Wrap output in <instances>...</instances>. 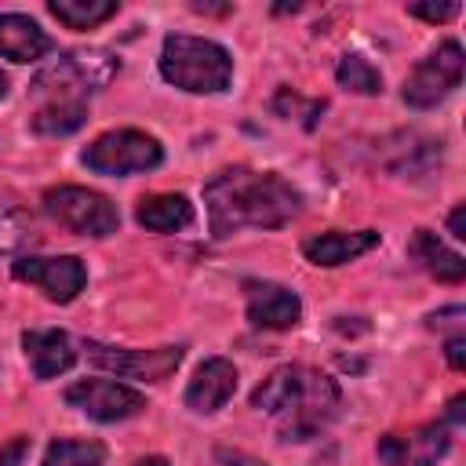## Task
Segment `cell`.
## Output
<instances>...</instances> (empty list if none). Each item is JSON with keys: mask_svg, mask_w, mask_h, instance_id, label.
Instances as JSON below:
<instances>
[{"mask_svg": "<svg viewBox=\"0 0 466 466\" xmlns=\"http://www.w3.org/2000/svg\"><path fill=\"white\" fill-rule=\"evenodd\" d=\"M211 237L226 240L240 229H280L302 211V193L277 171L226 167L204 182Z\"/></svg>", "mask_w": 466, "mask_h": 466, "instance_id": "1", "label": "cell"}, {"mask_svg": "<svg viewBox=\"0 0 466 466\" xmlns=\"http://www.w3.org/2000/svg\"><path fill=\"white\" fill-rule=\"evenodd\" d=\"M342 404V390L331 375L306 364H280L251 390V408L277 419L280 441L317 437Z\"/></svg>", "mask_w": 466, "mask_h": 466, "instance_id": "2", "label": "cell"}, {"mask_svg": "<svg viewBox=\"0 0 466 466\" xmlns=\"http://www.w3.org/2000/svg\"><path fill=\"white\" fill-rule=\"evenodd\" d=\"M160 76L189 95H218L233 80V55L218 40L167 33L160 47Z\"/></svg>", "mask_w": 466, "mask_h": 466, "instance_id": "3", "label": "cell"}, {"mask_svg": "<svg viewBox=\"0 0 466 466\" xmlns=\"http://www.w3.org/2000/svg\"><path fill=\"white\" fill-rule=\"evenodd\" d=\"M120 62L102 51V47H76L58 55L55 62H47L33 84L29 95L44 106V102H87V95L102 91L113 76H116Z\"/></svg>", "mask_w": 466, "mask_h": 466, "instance_id": "4", "label": "cell"}, {"mask_svg": "<svg viewBox=\"0 0 466 466\" xmlns=\"http://www.w3.org/2000/svg\"><path fill=\"white\" fill-rule=\"evenodd\" d=\"M80 164L95 175H106V178H127V175H142V171L160 167L164 146L138 127H116V131L98 135L80 153Z\"/></svg>", "mask_w": 466, "mask_h": 466, "instance_id": "5", "label": "cell"}, {"mask_svg": "<svg viewBox=\"0 0 466 466\" xmlns=\"http://www.w3.org/2000/svg\"><path fill=\"white\" fill-rule=\"evenodd\" d=\"M44 211L47 218H55L58 226H66L69 233L80 237H113L120 229V211L116 204L87 186H51L44 193Z\"/></svg>", "mask_w": 466, "mask_h": 466, "instance_id": "6", "label": "cell"}, {"mask_svg": "<svg viewBox=\"0 0 466 466\" xmlns=\"http://www.w3.org/2000/svg\"><path fill=\"white\" fill-rule=\"evenodd\" d=\"M462 84V44L459 40H444L437 51H430L411 76L400 87L404 106L411 109H433L441 106L455 87Z\"/></svg>", "mask_w": 466, "mask_h": 466, "instance_id": "7", "label": "cell"}, {"mask_svg": "<svg viewBox=\"0 0 466 466\" xmlns=\"http://www.w3.org/2000/svg\"><path fill=\"white\" fill-rule=\"evenodd\" d=\"M11 277L40 288L51 302H73L87 284V266L76 255H18L11 262Z\"/></svg>", "mask_w": 466, "mask_h": 466, "instance_id": "8", "label": "cell"}, {"mask_svg": "<svg viewBox=\"0 0 466 466\" xmlns=\"http://www.w3.org/2000/svg\"><path fill=\"white\" fill-rule=\"evenodd\" d=\"M87 357L120 375V379H135V382H164L167 375L178 371L186 350L182 346H157V350H120V346H102V342H87L84 346Z\"/></svg>", "mask_w": 466, "mask_h": 466, "instance_id": "9", "label": "cell"}, {"mask_svg": "<svg viewBox=\"0 0 466 466\" xmlns=\"http://www.w3.org/2000/svg\"><path fill=\"white\" fill-rule=\"evenodd\" d=\"M66 404L95 422H124L146 408V397L116 379H80L66 390Z\"/></svg>", "mask_w": 466, "mask_h": 466, "instance_id": "10", "label": "cell"}, {"mask_svg": "<svg viewBox=\"0 0 466 466\" xmlns=\"http://www.w3.org/2000/svg\"><path fill=\"white\" fill-rule=\"evenodd\" d=\"M448 448H451V433L444 422L415 426L408 433H386L375 444L386 466H437V459H444Z\"/></svg>", "mask_w": 466, "mask_h": 466, "instance_id": "11", "label": "cell"}, {"mask_svg": "<svg viewBox=\"0 0 466 466\" xmlns=\"http://www.w3.org/2000/svg\"><path fill=\"white\" fill-rule=\"evenodd\" d=\"M244 302L251 328L288 331L302 320V299L277 280H244Z\"/></svg>", "mask_w": 466, "mask_h": 466, "instance_id": "12", "label": "cell"}, {"mask_svg": "<svg viewBox=\"0 0 466 466\" xmlns=\"http://www.w3.org/2000/svg\"><path fill=\"white\" fill-rule=\"evenodd\" d=\"M379 233L375 229H328V233H313L302 240V255L313 266H346L360 255H368L371 248H379Z\"/></svg>", "mask_w": 466, "mask_h": 466, "instance_id": "13", "label": "cell"}, {"mask_svg": "<svg viewBox=\"0 0 466 466\" xmlns=\"http://www.w3.org/2000/svg\"><path fill=\"white\" fill-rule=\"evenodd\" d=\"M22 350H25L29 364H33V375L40 382L66 375L76 364V346L58 328H29V331H22Z\"/></svg>", "mask_w": 466, "mask_h": 466, "instance_id": "14", "label": "cell"}, {"mask_svg": "<svg viewBox=\"0 0 466 466\" xmlns=\"http://www.w3.org/2000/svg\"><path fill=\"white\" fill-rule=\"evenodd\" d=\"M233 393H237V368L226 357H208L186 386V404L197 415H211V411L226 408Z\"/></svg>", "mask_w": 466, "mask_h": 466, "instance_id": "15", "label": "cell"}, {"mask_svg": "<svg viewBox=\"0 0 466 466\" xmlns=\"http://www.w3.org/2000/svg\"><path fill=\"white\" fill-rule=\"evenodd\" d=\"M51 47H55V40L29 15H18V11L0 15V58L25 66V62H40Z\"/></svg>", "mask_w": 466, "mask_h": 466, "instance_id": "16", "label": "cell"}, {"mask_svg": "<svg viewBox=\"0 0 466 466\" xmlns=\"http://www.w3.org/2000/svg\"><path fill=\"white\" fill-rule=\"evenodd\" d=\"M135 222L149 233H178L193 222V200L186 193H153L135 208Z\"/></svg>", "mask_w": 466, "mask_h": 466, "instance_id": "17", "label": "cell"}, {"mask_svg": "<svg viewBox=\"0 0 466 466\" xmlns=\"http://www.w3.org/2000/svg\"><path fill=\"white\" fill-rule=\"evenodd\" d=\"M411 255L422 262V269L430 277H437L441 284H462L466 280V258L459 251H451L433 229H415L411 237Z\"/></svg>", "mask_w": 466, "mask_h": 466, "instance_id": "18", "label": "cell"}, {"mask_svg": "<svg viewBox=\"0 0 466 466\" xmlns=\"http://www.w3.org/2000/svg\"><path fill=\"white\" fill-rule=\"evenodd\" d=\"M84 124H87V102H44L29 116V127L36 135H47V138L73 135Z\"/></svg>", "mask_w": 466, "mask_h": 466, "instance_id": "19", "label": "cell"}, {"mask_svg": "<svg viewBox=\"0 0 466 466\" xmlns=\"http://www.w3.org/2000/svg\"><path fill=\"white\" fill-rule=\"evenodd\" d=\"M47 11L66 25V29H95L106 18L120 11L116 0H51Z\"/></svg>", "mask_w": 466, "mask_h": 466, "instance_id": "20", "label": "cell"}, {"mask_svg": "<svg viewBox=\"0 0 466 466\" xmlns=\"http://www.w3.org/2000/svg\"><path fill=\"white\" fill-rule=\"evenodd\" d=\"M40 240L29 211H22L11 200H0V255H18Z\"/></svg>", "mask_w": 466, "mask_h": 466, "instance_id": "21", "label": "cell"}, {"mask_svg": "<svg viewBox=\"0 0 466 466\" xmlns=\"http://www.w3.org/2000/svg\"><path fill=\"white\" fill-rule=\"evenodd\" d=\"M40 466H106V444L76 441V437H58V441L47 444Z\"/></svg>", "mask_w": 466, "mask_h": 466, "instance_id": "22", "label": "cell"}, {"mask_svg": "<svg viewBox=\"0 0 466 466\" xmlns=\"http://www.w3.org/2000/svg\"><path fill=\"white\" fill-rule=\"evenodd\" d=\"M335 80L339 87L353 91V95H379L382 91V73L379 66H371L364 55H342L339 66H335Z\"/></svg>", "mask_w": 466, "mask_h": 466, "instance_id": "23", "label": "cell"}, {"mask_svg": "<svg viewBox=\"0 0 466 466\" xmlns=\"http://www.w3.org/2000/svg\"><path fill=\"white\" fill-rule=\"evenodd\" d=\"M273 109H277L280 116H288V120H291V116H302V127H317V116L324 113V98H320V102H317V98L306 102V98H299L291 87H280L277 98H273Z\"/></svg>", "mask_w": 466, "mask_h": 466, "instance_id": "24", "label": "cell"}, {"mask_svg": "<svg viewBox=\"0 0 466 466\" xmlns=\"http://www.w3.org/2000/svg\"><path fill=\"white\" fill-rule=\"evenodd\" d=\"M408 15L426 18V22H451L459 15V4H408Z\"/></svg>", "mask_w": 466, "mask_h": 466, "instance_id": "25", "label": "cell"}, {"mask_svg": "<svg viewBox=\"0 0 466 466\" xmlns=\"http://www.w3.org/2000/svg\"><path fill=\"white\" fill-rule=\"evenodd\" d=\"M29 448H33L29 437H11V441H4V444H0V466H22L25 455H29Z\"/></svg>", "mask_w": 466, "mask_h": 466, "instance_id": "26", "label": "cell"}, {"mask_svg": "<svg viewBox=\"0 0 466 466\" xmlns=\"http://www.w3.org/2000/svg\"><path fill=\"white\" fill-rule=\"evenodd\" d=\"M444 357L455 371H466V335H451L448 346H444Z\"/></svg>", "mask_w": 466, "mask_h": 466, "instance_id": "27", "label": "cell"}, {"mask_svg": "<svg viewBox=\"0 0 466 466\" xmlns=\"http://www.w3.org/2000/svg\"><path fill=\"white\" fill-rule=\"evenodd\" d=\"M441 422H444L448 430H451V426H462V422H466V397H462V393L448 400V411H444V419H441Z\"/></svg>", "mask_w": 466, "mask_h": 466, "instance_id": "28", "label": "cell"}, {"mask_svg": "<svg viewBox=\"0 0 466 466\" xmlns=\"http://www.w3.org/2000/svg\"><path fill=\"white\" fill-rule=\"evenodd\" d=\"M448 229L455 240H466V204H455L451 215H448Z\"/></svg>", "mask_w": 466, "mask_h": 466, "instance_id": "29", "label": "cell"}, {"mask_svg": "<svg viewBox=\"0 0 466 466\" xmlns=\"http://www.w3.org/2000/svg\"><path fill=\"white\" fill-rule=\"evenodd\" d=\"M451 317H462V306H448V309H441V313H430V328H441V324H448Z\"/></svg>", "mask_w": 466, "mask_h": 466, "instance_id": "30", "label": "cell"}, {"mask_svg": "<svg viewBox=\"0 0 466 466\" xmlns=\"http://www.w3.org/2000/svg\"><path fill=\"white\" fill-rule=\"evenodd\" d=\"M135 466H171V462H167L164 455H146V459H138Z\"/></svg>", "mask_w": 466, "mask_h": 466, "instance_id": "31", "label": "cell"}, {"mask_svg": "<svg viewBox=\"0 0 466 466\" xmlns=\"http://www.w3.org/2000/svg\"><path fill=\"white\" fill-rule=\"evenodd\" d=\"M7 87H11V80H7V73L0 69V98H7Z\"/></svg>", "mask_w": 466, "mask_h": 466, "instance_id": "32", "label": "cell"}]
</instances>
